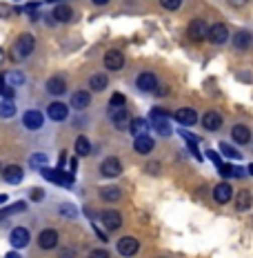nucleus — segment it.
I'll return each mask as SVG.
<instances>
[{
  "instance_id": "obj_1",
  "label": "nucleus",
  "mask_w": 253,
  "mask_h": 258,
  "mask_svg": "<svg viewBox=\"0 0 253 258\" xmlns=\"http://www.w3.org/2000/svg\"><path fill=\"white\" fill-rule=\"evenodd\" d=\"M34 49H36V38L31 34H23L18 40L14 42L9 56H12V60H25Z\"/></svg>"
},
{
  "instance_id": "obj_2",
  "label": "nucleus",
  "mask_w": 253,
  "mask_h": 258,
  "mask_svg": "<svg viewBox=\"0 0 253 258\" xmlns=\"http://www.w3.org/2000/svg\"><path fill=\"white\" fill-rule=\"evenodd\" d=\"M149 120H151L153 129L160 134V136H169V134H171L169 114H166L164 109H151V114H149Z\"/></svg>"
},
{
  "instance_id": "obj_3",
  "label": "nucleus",
  "mask_w": 253,
  "mask_h": 258,
  "mask_svg": "<svg viewBox=\"0 0 253 258\" xmlns=\"http://www.w3.org/2000/svg\"><path fill=\"white\" fill-rule=\"evenodd\" d=\"M42 176H45L47 180L56 182V185L67 187V189L73 187V176L67 174V171H62V169H42Z\"/></svg>"
},
{
  "instance_id": "obj_4",
  "label": "nucleus",
  "mask_w": 253,
  "mask_h": 258,
  "mask_svg": "<svg viewBox=\"0 0 253 258\" xmlns=\"http://www.w3.org/2000/svg\"><path fill=\"white\" fill-rule=\"evenodd\" d=\"M209 42H213V45H224V42L229 40V29L224 27L222 23H218V25H213V27H209Z\"/></svg>"
},
{
  "instance_id": "obj_5",
  "label": "nucleus",
  "mask_w": 253,
  "mask_h": 258,
  "mask_svg": "<svg viewBox=\"0 0 253 258\" xmlns=\"http://www.w3.org/2000/svg\"><path fill=\"white\" fill-rule=\"evenodd\" d=\"M187 34H189L191 40L200 42V40H204L209 36V27H207L204 20H193V23L189 25V29H187Z\"/></svg>"
},
{
  "instance_id": "obj_6",
  "label": "nucleus",
  "mask_w": 253,
  "mask_h": 258,
  "mask_svg": "<svg viewBox=\"0 0 253 258\" xmlns=\"http://www.w3.org/2000/svg\"><path fill=\"white\" fill-rule=\"evenodd\" d=\"M118 251H120V254L122 256H125V258H131V256H136L138 254V240L136 238H131V236H125V238H120V240H118Z\"/></svg>"
},
{
  "instance_id": "obj_7",
  "label": "nucleus",
  "mask_w": 253,
  "mask_h": 258,
  "mask_svg": "<svg viewBox=\"0 0 253 258\" xmlns=\"http://www.w3.org/2000/svg\"><path fill=\"white\" fill-rule=\"evenodd\" d=\"M120 171H122V163L118 158H114V156L100 165V174L107 176V178H116V176H120Z\"/></svg>"
},
{
  "instance_id": "obj_8",
  "label": "nucleus",
  "mask_w": 253,
  "mask_h": 258,
  "mask_svg": "<svg viewBox=\"0 0 253 258\" xmlns=\"http://www.w3.org/2000/svg\"><path fill=\"white\" fill-rule=\"evenodd\" d=\"M105 67L109 69V72H118V69L125 67V56H122L120 51L111 49L105 53Z\"/></svg>"
},
{
  "instance_id": "obj_9",
  "label": "nucleus",
  "mask_w": 253,
  "mask_h": 258,
  "mask_svg": "<svg viewBox=\"0 0 253 258\" xmlns=\"http://www.w3.org/2000/svg\"><path fill=\"white\" fill-rule=\"evenodd\" d=\"M174 118L185 127H191V125L198 122V114H196V109H191V107H182V109H178L174 114Z\"/></svg>"
},
{
  "instance_id": "obj_10",
  "label": "nucleus",
  "mask_w": 253,
  "mask_h": 258,
  "mask_svg": "<svg viewBox=\"0 0 253 258\" xmlns=\"http://www.w3.org/2000/svg\"><path fill=\"white\" fill-rule=\"evenodd\" d=\"M136 85H138L140 91H155V87H158V78H155V74H151V72H144L138 76Z\"/></svg>"
},
{
  "instance_id": "obj_11",
  "label": "nucleus",
  "mask_w": 253,
  "mask_h": 258,
  "mask_svg": "<svg viewBox=\"0 0 253 258\" xmlns=\"http://www.w3.org/2000/svg\"><path fill=\"white\" fill-rule=\"evenodd\" d=\"M23 122H25V127H27V129H31V132H36V129H40V127H42V122H45V118H42L40 111L29 109V111H25Z\"/></svg>"
},
{
  "instance_id": "obj_12",
  "label": "nucleus",
  "mask_w": 253,
  "mask_h": 258,
  "mask_svg": "<svg viewBox=\"0 0 253 258\" xmlns=\"http://www.w3.org/2000/svg\"><path fill=\"white\" fill-rule=\"evenodd\" d=\"M9 240H12L14 249H23V247L29 245V232H27L25 227H16L12 236H9Z\"/></svg>"
},
{
  "instance_id": "obj_13",
  "label": "nucleus",
  "mask_w": 253,
  "mask_h": 258,
  "mask_svg": "<svg viewBox=\"0 0 253 258\" xmlns=\"http://www.w3.org/2000/svg\"><path fill=\"white\" fill-rule=\"evenodd\" d=\"M38 245L42 249H53L58 245V232L56 229H42L38 236Z\"/></svg>"
},
{
  "instance_id": "obj_14",
  "label": "nucleus",
  "mask_w": 253,
  "mask_h": 258,
  "mask_svg": "<svg viewBox=\"0 0 253 258\" xmlns=\"http://www.w3.org/2000/svg\"><path fill=\"white\" fill-rule=\"evenodd\" d=\"M231 196H233V189H231L229 182H220V185L213 189V198H215V203H220V205H227L231 201Z\"/></svg>"
},
{
  "instance_id": "obj_15",
  "label": "nucleus",
  "mask_w": 253,
  "mask_h": 258,
  "mask_svg": "<svg viewBox=\"0 0 253 258\" xmlns=\"http://www.w3.org/2000/svg\"><path fill=\"white\" fill-rule=\"evenodd\" d=\"M202 127L209 129V132H218V129L222 127V116H220L218 111H207V114L202 116Z\"/></svg>"
},
{
  "instance_id": "obj_16",
  "label": "nucleus",
  "mask_w": 253,
  "mask_h": 258,
  "mask_svg": "<svg viewBox=\"0 0 253 258\" xmlns=\"http://www.w3.org/2000/svg\"><path fill=\"white\" fill-rule=\"evenodd\" d=\"M102 223H105L107 229H118L122 225V216L118 212H114V209H107V212H102Z\"/></svg>"
},
{
  "instance_id": "obj_17",
  "label": "nucleus",
  "mask_w": 253,
  "mask_h": 258,
  "mask_svg": "<svg viewBox=\"0 0 253 258\" xmlns=\"http://www.w3.org/2000/svg\"><path fill=\"white\" fill-rule=\"evenodd\" d=\"M231 138H233L238 145H246L251 141V129L246 125H235L233 129H231Z\"/></svg>"
},
{
  "instance_id": "obj_18",
  "label": "nucleus",
  "mask_w": 253,
  "mask_h": 258,
  "mask_svg": "<svg viewBox=\"0 0 253 258\" xmlns=\"http://www.w3.org/2000/svg\"><path fill=\"white\" fill-rule=\"evenodd\" d=\"M3 178H5V182H9V185H18V182H23V169H20L18 165H9V167L3 171Z\"/></svg>"
},
{
  "instance_id": "obj_19",
  "label": "nucleus",
  "mask_w": 253,
  "mask_h": 258,
  "mask_svg": "<svg viewBox=\"0 0 253 258\" xmlns=\"http://www.w3.org/2000/svg\"><path fill=\"white\" fill-rule=\"evenodd\" d=\"M47 91L53 96H62L64 91H67V83H64V78L62 76H53L47 80Z\"/></svg>"
},
{
  "instance_id": "obj_20",
  "label": "nucleus",
  "mask_w": 253,
  "mask_h": 258,
  "mask_svg": "<svg viewBox=\"0 0 253 258\" xmlns=\"http://www.w3.org/2000/svg\"><path fill=\"white\" fill-rule=\"evenodd\" d=\"M47 114H49L51 120L60 122V120H64V118L69 116V109H67V105H62V103H51L49 109H47Z\"/></svg>"
},
{
  "instance_id": "obj_21",
  "label": "nucleus",
  "mask_w": 253,
  "mask_h": 258,
  "mask_svg": "<svg viewBox=\"0 0 253 258\" xmlns=\"http://www.w3.org/2000/svg\"><path fill=\"white\" fill-rule=\"evenodd\" d=\"M71 16H73V12H71V7H69V5H56V7H53V12H51V18L58 20V23H69V20H71Z\"/></svg>"
},
{
  "instance_id": "obj_22",
  "label": "nucleus",
  "mask_w": 253,
  "mask_h": 258,
  "mask_svg": "<svg viewBox=\"0 0 253 258\" xmlns=\"http://www.w3.org/2000/svg\"><path fill=\"white\" fill-rule=\"evenodd\" d=\"M147 120L144 118H133L131 122H129V132L133 134V138H140V136H147Z\"/></svg>"
},
{
  "instance_id": "obj_23",
  "label": "nucleus",
  "mask_w": 253,
  "mask_h": 258,
  "mask_svg": "<svg viewBox=\"0 0 253 258\" xmlns=\"http://www.w3.org/2000/svg\"><path fill=\"white\" fill-rule=\"evenodd\" d=\"M91 103V94H87V91H76V94L71 96V107L73 109H85V107H89Z\"/></svg>"
},
{
  "instance_id": "obj_24",
  "label": "nucleus",
  "mask_w": 253,
  "mask_h": 258,
  "mask_svg": "<svg viewBox=\"0 0 253 258\" xmlns=\"http://www.w3.org/2000/svg\"><path fill=\"white\" fill-rule=\"evenodd\" d=\"M251 40H253V36L249 34V31H235V36H233V45H235V49H246V47H251Z\"/></svg>"
},
{
  "instance_id": "obj_25",
  "label": "nucleus",
  "mask_w": 253,
  "mask_h": 258,
  "mask_svg": "<svg viewBox=\"0 0 253 258\" xmlns=\"http://www.w3.org/2000/svg\"><path fill=\"white\" fill-rule=\"evenodd\" d=\"M251 203H253V198H251V191H246V189L238 191V196H235V207H238L240 212H246V209L251 207Z\"/></svg>"
},
{
  "instance_id": "obj_26",
  "label": "nucleus",
  "mask_w": 253,
  "mask_h": 258,
  "mask_svg": "<svg viewBox=\"0 0 253 258\" xmlns=\"http://www.w3.org/2000/svg\"><path fill=\"white\" fill-rule=\"evenodd\" d=\"M120 196H122V194H120V189H118V187H102V189H100V198H102V201H107V203H118V201H120Z\"/></svg>"
},
{
  "instance_id": "obj_27",
  "label": "nucleus",
  "mask_w": 253,
  "mask_h": 258,
  "mask_svg": "<svg viewBox=\"0 0 253 258\" xmlns=\"http://www.w3.org/2000/svg\"><path fill=\"white\" fill-rule=\"evenodd\" d=\"M133 149H136L138 154H149L153 149V141L149 136H140V138H136V143H133Z\"/></svg>"
},
{
  "instance_id": "obj_28",
  "label": "nucleus",
  "mask_w": 253,
  "mask_h": 258,
  "mask_svg": "<svg viewBox=\"0 0 253 258\" xmlns=\"http://www.w3.org/2000/svg\"><path fill=\"white\" fill-rule=\"evenodd\" d=\"M107 85H109V78H107L105 74H94V76L89 78V87L94 91H102Z\"/></svg>"
},
{
  "instance_id": "obj_29",
  "label": "nucleus",
  "mask_w": 253,
  "mask_h": 258,
  "mask_svg": "<svg viewBox=\"0 0 253 258\" xmlns=\"http://www.w3.org/2000/svg\"><path fill=\"white\" fill-rule=\"evenodd\" d=\"M76 154L78 156H89L91 154V143L87 136H78L76 138Z\"/></svg>"
},
{
  "instance_id": "obj_30",
  "label": "nucleus",
  "mask_w": 253,
  "mask_h": 258,
  "mask_svg": "<svg viewBox=\"0 0 253 258\" xmlns=\"http://www.w3.org/2000/svg\"><path fill=\"white\" fill-rule=\"evenodd\" d=\"M220 154H222L224 158H231V160H240L242 158V154L235 147H231L229 143H220Z\"/></svg>"
},
{
  "instance_id": "obj_31",
  "label": "nucleus",
  "mask_w": 253,
  "mask_h": 258,
  "mask_svg": "<svg viewBox=\"0 0 253 258\" xmlns=\"http://www.w3.org/2000/svg\"><path fill=\"white\" fill-rule=\"evenodd\" d=\"M111 118H114V125L118 127V129H125V125H127V120H129V116H127V111L122 109H114L111 111Z\"/></svg>"
},
{
  "instance_id": "obj_32",
  "label": "nucleus",
  "mask_w": 253,
  "mask_h": 258,
  "mask_svg": "<svg viewBox=\"0 0 253 258\" xmlns=\"http://www.w3.org/2000/svg\"><path fill=\"white\" fill-rule=\"evenodd\" d=\"M16 116V105L12 100H5L0 103V118H14Z\"/></svg>"
},
{
  "instance_id": "obj_33",
  "label": "nucleus",
  "mask_w": 253,
  "mask_h": 258,
  "mask_svg": "<svg viewBox=\"0 0 253 258\" xmlns=\"http://www.w3.org/2000/svg\"><path fill=\"white\" fill-rule=\"evenodd\" d=\"M29 163H31V167H36V169H45L42 165L49 163V158H47L45 154H34V156L29 158Z\"/></svg>"
},
{
  "instance_id": "obj_34",
  "label": "nucleus",
  "mask_w": 253,
  "mask_h": 258,
  "mask_svg": "<svg viewBox=\"0 0 253 258\" xmlns=\"http://www.w3.org/2000/svg\"><path fill=\"white\" fill-rule=\"evenodd\" d=\"M5 80H9V85L16 87V85L25 83V76H23V72H12V74H5Z\"/></svg>"
},
{
  "instance_id": "obj_35",
  "label": "nucleus",
  "mask_w": 253,
  "mask_h": 258,
  "mask_svg": "<svg viewBox=\"0 0 253 258\" xmlns=\"http://www.w3.org/2000/svg\"><path fill=\"white\" fill-rule=\"evenodd\" d=\"M25 203H16L12 207H5L3 212H0V220H5V216H9V214H16V212H25Z\"/></svg>"
},
{
  "instance_id": "obj_36",
  "label": "nucleus",
  "mask_w": 253,
  "mask_h": 258,
  "mask_svg": "<svg viewBox=\"0 0 253 258\" xmlns=\"http://www.w3.org/2000/svg\"><path fill=\"white\" fill-rule=\"evenodd\" d=\"M218 171L224 176V178H229V176H235V167H233V165H229V163H222L218 167Z\"/></svg>"
},
{
  "instance_id": "obj_37",
  "label": "nucleus",
  "mask_w": 253,
  "mask_h": 258,
  "mask_svg": "<svg viewBox=\"0 0 253 258\" xmlns=\"http://www.w3.org/2000/svg\"><path fill=\"white\" fill-rule=\"evenodd\" d=\"M109 105H111V109L122 107V105H125V96H122V94H114V96H111V100H109Z\"/></svg>"
},
{
  "instance_id": "obj_38",
  "label": "nucleus",
  "mask_w": 253,
  "mask_h": 258,
  "mask_svg": "<svg viewBox=\"0 0 253 258\" xmlns=\"http://www.w3.org/2000/svg\"><path fill=\"white\" fill-rule=\"evenodd\" d=\"M160 5H162L164 9H171V12H176V9L182 5V0H160Z\"/></svg>"
},
{
  "instance_id": "obj_39",
  "label": "nucleus",
  "mask_w": 253,
  "mask_h": 258,
  "mask_svg": "<svg viewBox=\"0 0 253 258\" xmlns=\"http://www.w3.org/2000/svg\"><path fill=\"white\" fill-rule=\"evenodd\" d=\"M180 136L185 138V141L189 143V145H196L198 141H200V138H198V136H193V134H189V132H187V129H180Z\"/></svg>"
},
{
  "instance_id": "obj_40",
  "label": "nucleus",
  "mask_w": 253,
  "mask_h": 258,
  "mask_svg": "<svg viewBox=\"0 0 253 258\" xmlns=\"http://www.w3.org/2000/svg\"><path fill=\"white\" fill-rule=\"evenodd\" d=\"M207 158H209V160H213V163L218 165V167L222 165V158H220V154H218V152H213V149H209V152H207Z\"/></svg>"
},
{
  "instance_id": "obj_41",
  "label": "nucleus",
  "mask_w": 253,
  "mask_h": 258,
  "mask_svg": "<svg viewBox=\"0 0 253 258\" xmlns=\"http://www.w3.org/2000/svg\"><path fill=\"white\" fill-rule=\"evenodd\" d=\"M14 14V7H9V5H0V18H7V16Z\"/></svg>"
},
{
  "instance_id": "obj_42",
  "label": "nucleus",
  "mask_w": 253,
  "mask_h": 258,
  "mask_svg": "<svg viewBox=\"0 0 253 258\" xmlns=\"http://www.w3.org/2000/svg\"><path fill=\"white\" fill-rule=\"evenodd\" d=\"M89 258H109V251H105V249H94L89 254Z\"/></svg>"
},
{
  "instance_id": "obj_43",
  "label": "nucleus",
  "mask_w": 253,
  "mask_h": 258,
  "mask_svg": "<svg viewBox=\"0 0 253 258\" xmlns=\"http://www.w3.org/2000/svg\"><path fill=\"white\" fill-rule=\"evenodd\" d=\"M14 96H16V89L12 87V85H9V87H7V89H5V94H3V98H7V100H12V98H14Z\"/></svg>"
},
{
  "instance_id": "obj_44",
  "label": "nucleus",
  "mask_w": 253,
  "mask_h": 258,
  "mask_svg": "<svg viewBox=\"0 0 253 258\" xmlns=\"http://www.w3.org/2000/svg\"><path fill=\"white\" fill-rule=\"evenodd\" d=\"M38 7H40V3H29V5L25 7V12H27V14H34V12H38Z\"/></svg>"
},
{
  "instance_id": "obj_45",
  "label": "nucleus",
  "mask_w": 253,
  "mask_h": 258,
  "mask_svg": "<svg viewBox=\"0 0 253 258\" xmlns=\"http://www.w3.org/2000/svg\"><path fill=\"white\" fill-rule=\"evenodd\" d=\"M189 152L193 154V158H196V160H202V156H200V152H198L196 145H189Z\"/></svg>"
},
{
  "instance_id": "obj_46",
  "label": "nucleus",
  "mask_w": 253,
  "mask_h": 258,
  "mask_svg": "<svg viewBox=\"0 0 253 258\" xmlns=\"http://www.w3.org/2000/svg\"><path fill=\"white\" fill-rule=\"evenodd\" d=\"M60 212H62V214H69V216H73V214H76V209H73L71 205H62Z\"/></svg>"
},
{
  "instance_id": "obj_47",
  "label": "nucleus",
  "mask_w": 253,
  "mask_h": 258,
  "mask_svg": "<svg viewBox=\"0 0 253 258\" xmlns=\"http://www.w3.org/2000/svg\"><path fill=\"white\" fill-rule=\"evenodd\" d=\"M60 258H73V249H67V247L60 249Z\"/></svg>"
},
{
  "instance_id": "obj_48",
  "label": "nucleus",
  "mask_w": 253,
  "mask_h": 258,
  "mask_svg": "<svg viewBox=\"0 0 253 258\" xmlns=\"http://www.w3.org/2000/svg\"><path fill=\"white\" fill-rule=\"evenodd\" d=\"M42 196H45V191H42V189H34V191H31V198H34V201H40Z\"/></svg>"
},
{
  "instance_id": "obj_49",
  "label": "nucleus",
  "mask_w": 253,
  "mask_h": 258,
  "mask_svg": "<svg viewBox=\"0 0 253 258\" xmlns=\"http://www.w3.org/2000/svg\"><path fill=\"white\" fill-rule=\"evenodd\" d=\"M231 5H233V7H244L246 3H249V0H229Z\"/></svg>"
},
{
  "instance_id": "obj_50",
  "label": "nucleus",
  "mask_w": 253,
  "mask_h": 258,
  "mask_svg": "<svg viewBox=\"0 0 253 258\" xmlns=\"http://www.w3.org/2000/svg\"><path fill=\"white\" fill-rule=\"evenodd\" d=\"M5 89H7V85H5V74H0V96L5 94Z\"/></svg>"
},
{
  "instance_id": "obj_51",
  "label": "nucleus",
  "mask_w": 253,
  "mask_h": 258,
  "mask_svg": "<svg viewBox=\"0 0 253 258\" xmlns=\"http://www.w3.org/2000/svg\"><path fill=\"white\" fill-rule=\"evenodd\" d=\"M7 201H9V198L5 196V194H0V205H5V203H7Z\"/></svg>"
},
{
  "instance_id": "obj_52",
  "label": "nucleus",
  "mask_w": 253,
  "mask_h": 258,
  "mask_svg": "<svg viewBox=\"0 0 253 258\" xmlns=\"http://www.w3.org/2000/svg\"><path fill=\"white\" fill-rule=\"evenodd\" d=\"M109 0H94V5H107Z\"/></svg>"
},
{
  "instance_id": "obj_53",
  "label": "nucleus",
  "mask_w": 253,
  "mask_h": 258,
  "mask_svg": "<svg viewBox=\"0 0 253 258\" xmlns=\"http://www.w3.org/2000/svg\"><path fill=\"white\" fill-rule=\"evenodd\" d=\"M5 258H20V256H18V254H14V251H12V254H7Z\"/></svg>"
},
{
  "instance_id": "obj_54",
  "label": "nucleus",
  "mask_w": 253,
  "mask_h": 258,
  "mask_svg": "<svg viewBox=\"0 0 253 258\" xmlns=\"http://www.w3.org/2000/svg\"><path fill=\"white\" fill-rule=\"evenodd\" d=\"M249 174H251V176H253V163H251V165H249Z\"/></svg>"
},
{
  "instance_id": "obj_55",
  "label": "nucleus",
  "mask_w": 253,
  "mask_h": 258,
  "mask_svg": "<svg viewBox=\"0 0 253 258\" xmlns=\"http://www.w3.org/2000/svg\"><path fill=\"white\" fill-rule=\"evenodd\" d=\"M0 60H3V49H0Z\"/></svg>"
}]
</instances>
